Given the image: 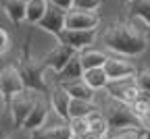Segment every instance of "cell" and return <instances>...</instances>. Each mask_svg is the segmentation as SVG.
<instances>
[{"mask_svg":"<svg viewBox=\"0 0 150 139\" xmlns=\"http://www.w3.org/2000/svg\"><path fill=\"white\" fill-rule=\"evenodd\" d=\"M100 39L106 50L115 52L117 56H123V58H136V56L144 54L148 48L146 35L138 27H134L129 21L108 23L102 31Z\"/></svg>","mask_w":150,"mask_h":139,"instance_id":"cell-1","label":"cell"},{"mask_svg":"<svg viewBox=\"0 0 150 139\" xmlns=\"http://www.w3.org/2000/svg\"><path fill=\"white\" fill-rule=\"evenodd\" d=\"M17 73L19 79L23 83V89H31V91H40V93H48V83L44 79V67L40 65V60H35L31 56V33L25 35V42L21 48V56H19V65Z\"/></svg>","mask_w":150,"mask_h":139,"instance_id":"cell-2","label":"cell"},{"mask_svg":"<svg viewBox=\"0 0 150 139\" xmlns=\"http://www.w3.org/2000/svg\"><path fill=\"white\" fill-rule=\"evenodd\" d=\"M100 114L104 116V121L108 129H127V127H140V118L131 112L129 104L119 102L110 95H104V100L98 104Z\"/></svg>","mask_w":150,"mask_h":139,"instance_id":"cell-3","label":"cell"},{"mask_svg":"<svg viewBox=\"0 0 150 139\" xmlns=\"http://www.w3.org/2000/svg\"><path fill=\"white\" fill-rule=\"evenodd\" d=\"M23 89V83L19 79L15 65H0V100H2V114L8 116V106L13 95Z\"/></svg>","mask_w":150,"mask_h":139,"instance_id":"cell-4","label":"cell"},{"mask_svg":"<svg viewBox=\"0 0 150 139\" xmlns=\"http://www.w3.org/2000/svg\"><path fill=\"white\" fill-rule=\"evenodd\" d=\"M98 35V29H61L59 33H56V42H61L69 48H73L75 52H79L88 46L94 44V39H96Z\"/></svg>","mask_w":150,"mask_h":139,"instance_id":"cell-5","label":"cell"},{"mask_svg":"<svg viewBox=\"0 0 150 139\" xmlns=\"http://www.w3.org/2000/svg\"><path fill=\"white\" fill-rule=\"evenodd\" d=\"M40 91H31V89H21L17 95H13V100H11V106H8V116H11V121L15 127H21L23 121H25V116L27 112L31 110L33 102H35V98Z\"/></svg>","mask_w":150,"mask_h":139,"instance_id":"cell-6","label":"cell"},{"mask_svg":"<svg viewBox=\"0 0 150 139\" xmlns=\"http://www.w3.org/2000/svg\"><path fill=\"white\" fill-rule=\"evenodd\" d=\"M127 21L134 27H138L150 42V0H129Z\"/></svg>","mask_w":150,"mask_h":139,"instance_id":"cell-7","label":"cell"},{"mask_svg":"<svg viewBox=\"0 0 150 139\" xmlns=\"http://www.w3.org/2000/svg\"><path fill=\"white\" fill-rule=\"evenodd\" d=\"M100 15L96 11H77L69 8L65 13V27L67 29H98Z\"/></svg>","mask_w":150,"mask_h":139,"instance_id":"cell-8","label":"cell"},{"mask_svg":"<svg viewBox=\"0 0 150 139\" xmlns=\"http://www.w3.org/2000/svg\"><path fill=\"white\" fill-rule=\"evenodd\" d=\"M48 112H50L48 93H38V98H35V102H33L31 110L27 112V116H25V121H23L21 129L33 131V129H38V127H42V125L46 123V118H48Z\"/></svg>","mask_w":150,"mask_h":139,"instance_id":"cell-9","label":"cell"},{"mask_svg":"<svg viewBox=\"0 0 150 139\" xmlns=\"http://www.w3.org/2000/svg\"><path fill=\"white\" fill-rule=\"evenodd\" d=\"M102 71H104V75H106L108 81L127 79V77H134L138 73L136 65L129 62V60H125L123 56H112V58L108 56L106 60H104V65H102Z\"/></svg>","mask_w":150,"mask_h":139,"instance_id":"cell-10","label":"cell"},{"mask_svg":"<svg viewBox=\"0 0 150 139\" xmlns=\"http://www.w3.org/2000/svg\"><path fill=\"white\" fill-rule=\"evenodd\" d=\"M104 91H106V95L115 98V100L129 104V102L136 98V93H138V85H136V81H134V77H127V79L108 81V83L104 85Z\"/></svg>","mask_w":150,"mask_h":139,"instance_id":"cell-11","label":"cell"},{"mask_svg":"<svg viewBox=\"0 0 150 139\" xmlns=\"http://www.w3.org/2000/svg\"><path fill=\"white\" fill-rule=\"evenodd\" d=\"M73 54H77L73 48H69V46H65V44H61V42H56V44L52 46V50H50L44 58H40V65H42L44 69L61 71Z\"/></svg>","mask_w":150,"mask_h":139,"instance_id":"cell-12","label":"cell"},{"mask_svg":"<svg viewBox=\"0 0 150 139\" xmlns=\"http://www.w3.org/2000/svg\"><path fill=\"white\" fill-rule=\"evenodd\" d=\"M65 13L67 11H63L59 6L46 4V11H44L42 19L38 21V27L48 31V33H52V35H56L61 29H65Z\"/></svg>","mask_w":150,"mask_h":139,"instance_id":"cell-13","label":"cell"},{"mask_svg":"<svg viewBox=\"0 0 150 139\" xmlns=\"http://www.w3.org/2000/svg\"><path fill=\"white\" fill-rule=\"evenodd\" d=\"M48 102L54 108V112L59 114L63 121H69V102H71V95L63 89L61 83H52L48 85Z\"/></svg>","mask_w":150,"mask_h":139,"instance_id":"cell-14","label":"cell"},{"mask_svg":"<svg viewBox=\"0 0 150 139\" xmlns=\"http://www.w3.org/2000/svg\"><path fill=\"white\" fill-rule=\"evenodd\" d=\"M31 133V139H71L73 133H71V127L69 123H56V125H42L38 127Z\"/></svg>","mask_w":150,"mask_h":139,"instance_id":"cell-15","label":"cell"},{"mask_svg":"<svg viewBox=\"0 0 150 139\" xmlns=\"http://www.w3.org/2000/svg\"><path fill=\"white\" fill-rule=\"evenodd\" d=\"M56 83H59V81H56ZM61 85H63V89L73 98V100H86V102H94V100H96V91H94L81 77L79 79H71V81H63Z\"/></svg>","mask_w":150,"mask_h":139,"instance_id":"cell-16","label":"cell"},{"mask_svg":"<svg viewBox=\"0 0 150 139\" xmlns=\"http://www.w3.org/2000/svg\"><path fill=\"white\" fill-rule=\"evenodd\" d=\"M25 6H27V0H0V11H2L15 25L25 21Z\"/></svg>","mask_w":150,"mask_h":139,"instance_id":"cell-17","label":"cell"},{"mask_svg":"<svg viewBox=\"0 0 150 139\" xmlns=\"http://www.w3.org/2000/svg\"><path fill=\"white\" fill-rule=\"evenodd\" d=\"M81 73H83V67L79 62V56L73 54L69 60H67V65L61 71H56V81L63 83V81H71V79H79Z\"/></svg>","mask_w":150,"mask_h":139,"instance_id":"cell-18","label":"cell"},{"mask_svg":"<svg viewBox=\"0 0 150 139\" xmlns=\"http://www.w3.org/2000/svg\"><path fill=\"white\" fill-rule=\"evenodd\" d=\"M77 56H79V62H81V67H83V69L102 67V65H104V60L108 58L102 50H92L90 46H88V48H83V50H79V52H77Z\"/></svg>","mask_w":150,"mask_h":139,"instance_id":"cell-19","label":"cell"},{"mask_svg":"<svg viewBox=\"0 0 150 139\" xmlns=\"http://www.w3.org/2000/svg\"><path fill=\"white\" fill-rule=\"evenodd\" d=\"M81 79L94 89V91H98V89H104V85L108 83V79L102 71V67H92V69H83L81 73Z\"/></svg>","mask_w":150,"mask_h":139,"instance_id":"cell-20","label":"cell"},{"mask_svg":"<svg viewBox=\"0 0 150 139\" xmlns=\"http://www.w3.org/2000/svg\"><path fill=\"white\" fill-rule=\"evenodd\" d=\"M86 123H88V131H92V133H96V135H102L104 139H106V135H108V125H106V121H104V116L100 114V110L96 108V110H92L88 116H86Z\"/></svg>","mask_w":150,"mask_h":139,"instance_id":"cell-21","label":"cell"},{"mask_svg":"<svg viewBox=\"0 0 150 139\" xmlns=\"http://www.w3.org/2000/svg\"><path fill=\"white\" fill-rule=\"evenodd\" d=\"M46 0H27V6H25V21L29 25H38V21L42 19L44 11H46Z\"/></svg>","mask_w":150,"mask_h":139,"instance_id":"cell-22","label":"cell"},{"mask_svg":"<svg viewBox=\"0 0 150 139\" xmlns=\"http://www.w3.org/2000/svg\"><path fill=\"white\" fill-rule=\"evenodd\" d=\"M129 108H131V112H134V114L140 118V114H144V112L150 108V93H148V91H142V89H138L136 98L129 102Z\"/></svg>","mask_w":150,"mask_h":139,"instance_id":"cell-23","label":"cell"},{"mask_svg":"<svg viewBox=\"0 0 150 139\" xmlns=\"http://www.w3.org/2000/svg\"><path fill=\"white\" fill-rule=\"evenodd\" d=\"M92 110H96L94 102H86V100H73L69 102V118H75V116H88Z\"/></svg>","mask_w":150,"mask_h":139,"instance_id":"cell-24","label":"cell"},{"mask_svg":"<svg viewBox=\"0 0 150 139\" xmlns=\"http://www.w3.org/2000/svg\"><path fill=\"white\" fill-rule=\"evenodd\" d=\"M134 81H136L138 89L150 93V69H142V71H138V73L134 75Z\"/></svg>","mask_w":150,"mask_h":139,"instance_id":"cell-25","label":"cell"},{"mask_svg":"<svg viewBox=\"0 0 150 139\" xmlns=\"http://www.w3.org/2000/svg\"><path fill=\"white\" fill-rule=\"evenodd\" d=\"M142 137H144V131H140L138 127H127V129H121L117 135L106 137V139H142Z\"/></svg>","mask_w":150,"mask_h":139,"instance_id":"cell-26","label":"cell"},{"mask_svg":"<svg viewBox=\"0 0 150 139\" xmlns=\"http://www.w3.org/2000/svg\"><path fill=\"white\" fill-rule=\"evenodd\" d=\"M100 6H102V0H73L71 8H77V11H98Z\"/></svg>","mask_w":150,"mask_h":139,"instance_id":"cell-27","label":"cell"},{"mask_svg":"<svg viewBox=\"0 0 150 139\" xmlns=\"http://www.w3.org/2000/svg\"><path fill=\"white\" fill-rule=\"evenodd\" d=\"M69 127H71V133L73 135H79L83 131H88V123H86V116H75V118H69Z\"/></svg>","mask_w":150,"mask_h":139,"instance_id":"cell-28","label":"cell"},{"mask_svg":"<svg viewBox=\"0 0 150 139\" xmlns=\"http://www.w3.org/2000/svg\"><path fill=\"white\" fill-rule=\"evenodd\" d=\"M11 35H8V31L6 29H2L0 27V56H4L8 50H11Z\"/></svg>","mask_w":150,"mask_h":139,"instance_id":"cell-29","label":"cell"},{"mask_svg":"<svg viewBox=\"0 0 150 139\" xmlns=\"http://www.w3.org/2000/svg\"><path fill=\"white\" fill-rule=\"evenodd\" d=\"M48 4H52V6H59V8H63V11H69L71 6H73V0H46Z\"/></svg>","mask_w":150,"mask_h":139,"instance_id":"cell-30","label":"cell"},{"mask_svg":"<svg viewBox=\"0 0 150 139\" xmlns=\"http://www.w3.org/2000/svg\"><path fill=\"white\" fill-rule=\"evenodd\" d=\"M140 127H144V131L150 135V108L144 114H140Z\"/></svg>","mask_w":150,"mask_h":139,"instance_id":"cell-31","label":"cell"},{"mask_svg":"<svg viewBox=\"0 0 150 139\" xmlns=\"http://www.w3.org/2000/svg\"><path fill=\"white\" fill-rule=\"evenodd\" d=\"M71 139H104L102 135H96V133H92V131H83L79 135H73Z\"/></svg>","mask_w":150,"mask_h":139,"instance_id":"cell-32","label":"cell"},{"mask_svg":"<svg viewBox=\"0 0 150 139\" xmlns=\"http://www.w3.org/2000/svg\"><path fill=\"white\" fill-rule=\"evenodd\" d=\"M0 139H6V135H4V131L0 129Z\"/></svg>","mask_w":150,"mask_h":139,"instance_id":"cell-33","label":"cell"},{"mask_svg":"<svg viewBox=\"0 0 150 139\" xmlns=\"http://www.w3.org/2000/svg\"><path fill=\"white\" fill-rule=\"evenodd\" d=\"M119 2H121V4H127V2H129V0H119Z\"/></svg>","mask_w":150,"mask_h":139,"instance_id":"cell-34","label":"cell"},{"mask_svg":"<svg viewBox=\"0 0 150 139\" xmlns=\"http://www.w3.org/2000/svg\"><path fill=\"white\" fill-rule=\"evenodd\" d=\"M102 2H104V0H102Z\"/></svg>","mask_w":150,"mask_h":139,"instance_id":"cell-35","label":"cell"}]
</instances>
